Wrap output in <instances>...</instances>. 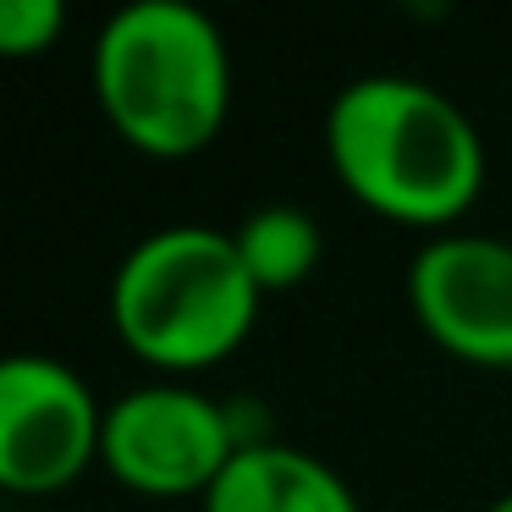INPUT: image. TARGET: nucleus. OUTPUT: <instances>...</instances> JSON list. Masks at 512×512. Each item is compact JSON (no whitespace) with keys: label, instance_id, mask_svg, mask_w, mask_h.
I'll return each instance as SVG.
<instances>
[{"label":"nucleus","instance_id":"nucleus-1","mask_svg":"<svg viewBox=\"0 0 512 512\" xmlns=\"http://www.w3.org/2000/svg\"><path fill=\"white\" fill-rule=\"evenodd\" d=\"M325 155L342 188L402 226H446L479 199L485 144L441 89L402 72L353 78L325 111Z\"/></svg>","mask_w":512,"mask_h":512},{"label":"nucleus","instance_id":"nucleus-2","mask_svg":"<svg viewBox=\"0 0 512 512\" xmlns=\"http://www.w3.org/2000/svg\"><path fill=\"white\" fill-rule=\"evenodd\" d=\"M94 100L138 155H199L232 111L221 28L188 0L122 6L94 39Z\"/></svg>","mask_w":512,"mask_h":512},{"label":"nucleus","instance_id":"nucleus-3","mask_svg":"<svg viewBox=\"0 0 512 512\" xmlns=\"http://www.w3.org/2000/svg\"><path fill=\"white\" fill-rule=\"evenodd\" d=\"M259 298L232 232L160 226L116 265L111 320L144 364L193 375L248 342Z\"/></svg>","mask_w":512,"mask_h":512},{"label":"nucleus","instance_id":"nucleus-4","mask_svg":"<svg viewBox=\"0 0 512 512\" xmlns=\"http://www.w3.org/2000/svg\"><path fill=\"white\" fill-rule=\"evenodd\" d=\"M237 452L232 419L193 386H138L105 408L100 457L138 496H210Z\"/></svg>","mask_w":512,"mask_h":512},{"label":"nucleus","instance_id":"nucleus-5","mask_svg":"<svg viewBox=\"0 0 512 512\" xmlns=\"http://www.w3.org/2000/svg\"><path fill=\"white\" fill-rule=\"evenodd\" d=\"M105 408L78 369L45 353L0 358V490L56 496L100 457Z\"/></svg>","mask_w":512,"mask_h":512},{"label":"nucleus","instance_id":"nucleus-6","mask_svg":"<svg viewBox=\"0 0 512 512\" xmlns=\"http://www.w3.org/2000/svg\"><path fill=\"white\" fill-rule=\"evenodd\" d=\"M408 303L435 347L463 364L512 369V243L446 232L419 248Z\"/></svg>","mask_w":512,"mask_h":512},{"label":"nucleus","instance_id":"nucleus-7","mask_svg":"<svg viewBox=\"0 0 512 512\" xmlns=\"http://www.w3.org/2000/svg\"><path fill=\"white\" fill-rule=\"evenodd\" d=\"M204 512H358L347 479L287 441H243L210 485Z\"/></svg>","mask_w":512,"mask_h":512},{"label":"nucleus","instance_id":"nucleus-8","mask_svg":"<svg viewBox=\"0 0 512 512\" xmlns=\"http://www.w3.org/2000/svg\"><path fill=\"white\" fill-rule=\"evenodd\" d=\"M232 243L259 292H287L314 276L325 237H320V221L309 210H298V204H259L232 232Z\"/></svg>","mask_w":512,"mask_h":512},{"label":"nucleus","instance_id":"nucleus-9","mask_svg":"<svg viewBox=\"0 0 512 512\" xmlns=\"http://www.w3.org/2000/svg\"><path fill=\"white\" fill-rule=\"evenodd\" d=\"M67 28L61 0H0V61L45 56Z\"/></svg>","mask_w":512,"mask_h":512},{"label":"nucleus","instance_id":"nucleus-10","mask_svg":"<svg viewBox=\"0 0 512 512\" xmlns=\"http://www.w3.org/2000/svg\"><path fill=\"white\" fill-rule=\"evenodd\" d=\"M490 512H512V490H507V496H496V501H490Z\"/></svg>","mask_w":512,"mask_h":512}]
</instances>
